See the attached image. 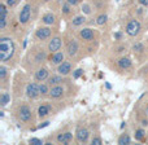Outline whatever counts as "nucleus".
I'll use <instances>...</instances> for the list:
<instances>
[{
    "label": "nucleus",
    "instance_id": "f257e3e1",
    "mask_svg": "<svg viewBox=\"0 0 148 145\" xmlns=\"http://www.w3.org/2000/svg\"><path fill=\"white\" fill-rule=\"evenodd\" d=\"M16 51L14 43L10 38H1L0 39V61L7 62L13 57Z\"/></svg>",
    "mask_w": 148,
    "mask_h": 145
},
{
    "label": "nucleus",
    "instance_id": "f03ea898",
    "mask_svg": "<svg viewBox=\"0 0 148 145\" xmlns=\"http://www.w3.org/2000/svg\"><path fill=\"white\" fill-rule=\"evenodd\" d=\"M126 34L129 36H136L139 33H140V23L136 20H131L130 22L126 25Z\"/></svg>",
    "mask_w": 148,
    "mask_h": 145
},
{
    "label": "nucleus",
    "instance_id": "7ed1b4c3",
    "mask_svg": "<svg viewBox=\"0 0 148 145\" xmlns=\"http://www.w3.org/2000/svg\"><path fill=\"white\" fill-rule=\"evenodd\" d=\"M30 17H31V5H30V4H26V5H23V8L21 9L20 17H18V21H20V23L25 25V23L29 22Z\"/></svg>",
    "mask_w": 148,
    "mask_h": 145
},
{
    "label": "nucleus",
    "instance_id": "20e7f679",
    "mask_svg": "<svg viewBox=\"0 0 148 145\" xmlns=\"http://www.w3.org/2000/svg\"><path fill=\"white\" fill-rule=\"evenodd\" d=\"M61 46H62L61 38L55 36V38H52V40H49V43H48V51L51 52V53H56V52L60 51Z\"/></svg>",
    "mask_w": 148,
    "mask_h": 145
},
{
    "label": "nucleus",
    "instance_id": "39448f33",
    "mask_svg": "<svg viewBox=\"0 0 148 145\" xmlns=\"http://www.w3.org/2000/svg\"><path fill=\"white\" fill-rule=\"evenodd\" d=\"M26 95H27L29 99H36V97L40 95V92H39V86L36 83H30L26 87Z\"/></svg>",
    "mask_w": 148,
    "mask_h": 145
},
{
    "label": "nucleus",
    "instance_id": "423d86ee",
    "mask_svg": "<svg viewBox=\"0 0 148 145\" xmlns=\"http://www.w3.org/2000/svg\"><path fill=\"white\" fill-rule=\"evenodd\" d=\"M18 115H20V119L22 122H29L31 119V110L29 106L23 105V106L20 108V112H18Z\"/></svg>",
    "mask_w": 148,
    "mask_h": 145
},
{
    "label": "nucleus",
    "instance_id": "0eeeda50",
    "mask_svg": "<svg viewBox=\"0 0 148 145\" xmlns=\"http://www.w3.org/2000/svg\"><path fill=\"white\" fill-rule=\"evenodd\" d=\"M51 34H52V31L49 27H39L35 33V36L39 40H46V39H48L51 36Z\"/></svg>",
    "mask_w": 148,
    "mask_h": 145
},
{
    "label": "nucleus",
    "instance_id": "6e6552de",
    "mask_svg": "<svg viewBox=\"0 0 148 145\" xmlns=\"http://www.w3.org/2000/svg\"><path fill=\"white\" fill-rule=\"evenodd\" d=\"M62 95H64V88H62L60 84L52 86V88L49 89V96H51L52 99H60Z\"/></svg>",
    "mask_w": 148,
    "mask_h": 145
},
{
    "label": "nucleus",
    "instance_id": "1a4fd4ad",
    "mask_svg": "<svg viewBox=\"0 0 148 145\" xmlns=\"http://www.w3.org/2000/svg\"><path fill=\"white\" fill-rule=\"evenodd\" d=\"M88 130L87 128H83V127H81V128H78L77 130V140L79 141V143H86L87 140H88Z\"/></svg>",
    "mask_w": 148,
    "mask_h": 145
},
{
    "label": "nucleus",
    "instance_id": "9d476101",
    "mask_svg": "<svg viewBox=\"0 0 148 145\" xmlns=\"http://www.w3.org/2000/svg\"><path fill=\"white\" fill-rule=\"evenodd\" d=\"M57 71H59V74H61V75H68V74L72 71V64L68 61H64L62 64L59 65Z\"/></svg>",
    "mask_w": 148,
    "mask_h": 145
},
{
    "label": "nucleus",
    "instance_id": "9b49d317",
    "mask_svg": "<svg viewBox=\"0 0 148 145\" xmlns=\"http://www.w3.org/2000/svg\"><path fill=\"white\" fill-rule=\"evenodd\" d=\"M35 79L38 82H43L46 79H48V70L46 67H40L35 74Z\"/></svg>",
    "mask_w": 148,
    "mask_h": 145
},
{
    "label": "nucleus",
    "instance_id": "f8f14e48",
    "mask_svg": "<svg viewBox=\"0 0 148 145\" xmlns=\"http://www.w3.org/2000/svg\"><path fill=\"white\" fill-rule=\"evenodd\" d=\"M79 35H81V38L83 39V40H92L94 39V31L91 30V29H83V30H81V33H79Z\"/></svg>",
    "mask_w": 148,
    "mask_h": 145
},
{
    "label": "nucleus",
    "instance_id": "ddd939ff",
    "mask_svg": "<svg viewBox=\"0 0 148 145\" xmlns=\"http://www.w3.org/2000/svg\"><path fill=\"white\" fill-rule=\"evenodd\" d=\"M73 139V135L72 132H65V133H60L57 136V141L59 143H62V144H69Z\"/></svg>",
    "mask_w": 148,
    "mask_h": 145
},
{
    "label": "nucleus",
    "instance_id": "4468645a",
    "mask_svg": "<svg viewBox=\"0 0 148 145\" xmlns=\"http://www.w3.org/2000/svg\"><path fill=\"white\" fill-rule=\"evenodd\" d=\"M66 51H68V54H69V56H74V54H77V52H78V43H77L75 40L69 42Z\"/></svg>",
    "mask_w": 148,
    "mask_h": 145
},
{
    "label": "nucleus",
    "instance_id": "2eb2a0df",
    "mask_svg": "<svg viewBox=\"0 0 148 145\" xmlns=\"http://www.w3.org/2000/svg\"><path fill=\"white\" fill-rule=\"evenodd\" d=\"M64 57H65V54L62 53V52H56V53L52 56V64H55V65L62 64V62H64Z\"/></svg>",
    "mask_w": 148,
    "mask_h": 145
},
{
    "label": "nucleus",
    "instance_id": "dca6fc26",
    "mask_svg": "<svg viewBox=\"0 0 148 145\" xmlns=\"http://www.w3.org/2000/svg\"><path fill=\"white\" fill-rule=\"evenodd\" d=\"M49 112H51V108H49L48 105H42V106H39V109H38V115H39V118L47 117V115L49 114Z\"/></svg>",
    "mask_w": 148,
    "mask_h": 145
},
{
    "label": "nucleus",
    "instance_id": "f3484780",
    "mask_svg": "<svg viewBox=\"0 0 148 145\" xmlns=\"http://www.w3.org/2000/svg\"><path fill=\"white\" fill-rule=\"evenodd\" d=\"M62 82H64V79H62V76H60V75H53V76H51V78H48L49 86H57V84H61Z\"/></svg>",
    "mask_w": 148,
    "mask_h": 145
},
{
    "label": "nucleus",
    "instance_id": "a211bd4d",
    "mask_svg": "<svg viewBox=\"0 0 148 145\" xmlns=\"http://www.w3.org/2000/svg\"><path fill=\"white\" fill-rule=\"evenodd\" d=\"M118 66L121 69H129L131 66V61L127 59V57H122V59L118 60Z\"/></svg>",
    "mask_w": 148,
    "mask_h": 145
},
{
    "label": "nucleus",
    "instance_id": "6ab92c4d",
    "mask_svg": "<svg viewBox=\"0 0 148 145\" xmlns=\"http://www.w3.org/2000/svg\"><path fill=\"white\" fill-rule=\"evenodd\" d=\"M42 21H43L46 25H53L55 23V16L52 14V13H47V14L43 16Z\"/></svg>",
    "mask_w": 148,
    "mask_h": 145
},
{
    "label": "nucleus",
    "instance_id": "aec40b11",
    "mask_svg": "<svg viewBox=\"0 0 148 145\" xmlns=\"http://www.w3.org/2000/svg\"><path fill=\"white\" fill-rule=\"evenodd\" d=\"M8 102H10V96L7 92H3L0 96V104H1V106H5V105H8Z\"/></svg>",
    "mask_w": 148,
    "mask_h": 145
},
{
    "label": "nucleus",
    "instance_id": "412c9836",
    "mask_svg": "<svg viewBox=\"0 0 148 145\" xmlns=\"http://www.w3.org/2000/svg\"><path fill=\"white\" fill-rule=\"evenodd\" d=\"M86 22V17L84 16H77L73 20V26H81Z\"/></svg>",
    "mask_w": 148,
    "mask_h": 145
},
{
    "label": "nucleus",
    "instance_id": "4be33fe9",
    "mask_svg": "<svg viewBox=\"0 0 148 145\" xmlns=\"http://www.w3.org/2000/svg\"><path fill=\"white\" fill-rule=\"evenodd\" d=\"M118 144L123 145V144H130V136L127 135H121L118 139Z\"/></svg>",
    "mask_w": 148,
    "mask_h": 145
},
{
    "label": "nucleus",
    "instance_id": "5701e85b",
    "mask_svg": "<svg viewBox=\"0 0 148 145\" xmlns=\"http://www.w3.org/2000/svg\"><path fill=\"white\" fill-rule=\"evenodd\" d=\"M107 20H108V16L107 14H100L99 17L96 18V23L101 26V25H104V23L107 22Z\"/></svg>",
    "mask_w": 148,
    "mask_h": 145
},
{
    "label": "nucleus",
    "instance_id": "b1692460",
    "mask_svg": "<svg viewBox=\"0 0 148 145\" xmlns=\"http://www.w3.org/2000/svg\"><path fill=\"white\" fill-rule=\"evenodd\" d=\"M39 92H40V95H47V93H49L48 86H47V84H40V86H39Z\"/></svg>",
    "mask_w": 148,
    "mask_h": 145
},
{
    "label": "nucleus",
    "instance_id": "393cba45",
    "mask_svg": "<svg viewBox=\"0 0 148 145\" xmlns=\"http://www.w3.org/2000/svg\"><path fill=\"white\" fill-rule=\"evenodd\" d=\"M143 138H144V131L143 130H138V131H136V133H135V139H136V140L142 141V140H143Z\"/></svg>",
    "mask_w": 148,
    "mask_h": 145
},
{
    "label": "nucleus",
    "instance_id": "a878e982",
    "mask_svg": "<svg viewBox=\"0 0 148 145\" xmlns=\"http://www.w3.org/2000/svg\"><path fill=\"white\" fill-rule=\"evenodd\" d=\"M5 76H7V69H5V66H0V79L4 80Z\"/></svg>",
    "mask_w": 148,
    "mask_h": 145
},
{
    "label": "nucleus",
    "instance_id": "bb28decb",
    "mask_svg": "<svg viewBox=\"0 0 148 145\" xmlns=\"http://www.w3.org/2000/svg\"><path fill=\"white\" fill-rule=\"evenodd\" d=\"M62 13H64V14H69L70 13V4L69 3L62 5Z\"/></svg>",
    "mask_w": 148,
    "mask_h": 145
},
{
    "label": "nucleus",
    "instance_id": "cd10ccee",
    "mask_svg": "<svg viewBox=\"0 0 148 145\" xmlns=\"http://www.w3.org/2000/svg\"><path fill=\"white\" fill-rule=\"evenodd\" d=\"M133 49H134V51H136V52H142L144 49V47H143V44L136 43V44H134V46H133Z\"/></svg>",
    "mask_w": 148,
    "mask_h": 145
},
{
    "label": "nucleus",
    "instance_id": "c85d7f7f",
    "mask_svg": "<svg viewBox=\"0 0 148 145\" xmlns=\"http://www.w3.org/2000/svg\"><path fill=\"white\" fill-rule=\"evenodd\" d=\"M82 10H83V13H86V14H90V13H91V7H90L88 4H83L82 5Z\"/></svg>",
    "mask_w": 148,
    "mask_h": 145
},
{
    "label": "nucleus",
    "instance_id": "c756f323",
    "mask_svg": "<svg viewBox=\"0 0 148 145\" xmlns=\"http://www.w3.org/2000/svg\"><path fill=\"white\" fill-rule=\"evenodd\" d=\"M44 57H46V53H44V52H39V53L36 54V57H35V62H40Z\"/></svg>",
    "mask_w": 148,
    "mask_h": 145
},
{
    "label": "nucleus",
    "instance_id": "7c9ffc66",
    "mask_svg": "<svg viewBox=\"0 0 148 145\" xmlns=\"http://www.w3.org/2000/svg\"><path fill=\"white\" fill-rule=\"evenodd\" d=\"M30 144H34V145H40V144H43V141L40 140V139H36V138H33V139H30V141H29Z\"/></svg>",
    "mask_w": 148,
    "mask_h": 145
},
{
    "label": "nucleus",
    "instance_id": "2f4dec72",
    "mask_svg": "<svg viewBox=\"0 0 148 145\" xmlns=\"http://www.w3.org/2000/svg\"><path fill=\"white\" fill-rule=\"evenodd\" d=\"M18 1H20V0H7V5L8 7H14Z\"/></svg>",
    "mask_w": 148,
    "mask_h": 145
},
{
    "label": "nucleus",
    "instance_id": "473e14b6",
    "mask_svg": "<svg viewBox=\"0 0 148 145\" xmlns=\"http://www.w3.org/2000/svg\"><path fill=\"white\" fill-rule=\"evenodd\" d=\"M92 144L94 145H100V144H103V141H101V139L100 138H94L92 139Z\"/></svg>",
    "mask_w": 148,
    "mask_h": 145
},
{
    "label": "nucleus",
    "instance_id": "72a5a7b5",
    "mask_svg": "<svg viewBox=\"0 0 148 145\" xmlns=\"http://www.w3.org/2000/svg\"><path fill=\"white\" fill-rule=\"evenodd\" d=\"M82 73H83V70H82V69H78V70H75V73H74V78H75V79H78L79 76L82 75Z\"/></svg>",
    "mask_w": 148,
    "mask_h": 145
},
{
    "label": "nucleus",
    "instance_id": "f704fd0d",
    "mask_svg": "<svg viewBox=\"0 0 148 145\" xmlns=\"http://www.w3.org/2000/svg\"><path fill=\"white\" fill-rule=\"evenodd\" d=\"M68 3H69L70 5H77L79 3V0H68Z\"/></svg>",
    "mask_w": 148,
    "mask_h": 145
},
{
    "label": "nucleus",
    "instance_id": "c9c22d12",
    "mask_svg": "<svg viewBox=\"0 0 148 145\" xmlns=\"http://www.w3.org/2000/svg\"><path fill=\"white\" fill-rule=\"evenodd\" d=\"M139 3L142 5H144V7H148V0H139Z\"/></svg>",
    "mask_w": 148,
    "mask_h": 145
},
{
    "label": "nucleus",
    "instance_id": "e433bc0d",
    "mask_svg": "<svg viewBox=\"0 0 148 145\" xmlns=\"http://www.w3.org/2000/svg\"><path fill=\"white\" fill-rule=\"evenodd\" d=\"M142 125H143V126H148V120H142Z\"/></svg>",
    "mask_w": 148,
    "mask_h": 145
},
{
    "label": "nucleus",
    "instance_id": "4c0bfd02",
    "mask_svg": "<svg viewBox=\"0 0 148 145\" xmlns=\"http://www.w3.org/2000/svg\"><path fill=\"white\" fill-rule=\"evenodd\" d=\"M146 113H147V115H148V106H147V109H146Z\"/></svg>",
    "mask_w": 148,
    "mask_h": 145
},
{
    "label": "nucleus",
    "instance_id": "58836bf2",
    "mask_svg": "<svg viewBox=\"0 0 148 145\" xmlns=\"http://www.w3.org/2000/svg\"><path fill=\"white\" fill-rule=\"evenodd\" d=\"M43 1H46V3H48V1H49V0H43Z\"/></svg>",
    "mask_w": 148,
    "mask_h": 145
}]
</instances>
